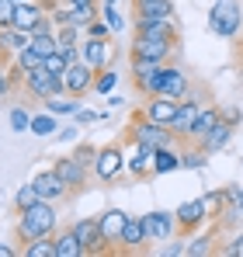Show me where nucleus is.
Masks as SVG:
<instances>
[{"label": "nucleus", "instance_id": "obj_1", "mask_svg": "<svg viewBox=\"0 0 243 257\" xmlns=\"http://www.w3.org/2000/svg\"><path fill=\"white\" fill-rule=\"evenodd\" d=\"M59 226V212H56V202H35L32 209L18 212V226H14V236L18 243H32L39 236H52Z\"/></svg>", "mask_w": 243, "mask_h": 257}, {"label": "nucleus", "instance_id": "obj_2", "mask_svg": "<svg viewBox=\"0 0 243 257\" xmlns=\"http://www.w3.org/2000/svg\"><path fill=\"white\" fill-rule=\"evenodd\" d=\"M188 90H191V77H188L177 63H160V70L139 87V94H146V97H153V94H167V97H177V101H181Z\"/></svg>", "mask_w": 243, "mask_h": 257}, {"label": "nucleus", "instance_id": "obj_3", "mask_svg": "<svg viewBox=\"0 0 243 257\" xmlns=\"http://www.w3.org/2000/svg\"><path fill=\"white\" fill-rule=\"evenodd\" d=\"M208 28H212V35H219V39H226V42L240 39L243 7L236 4V0H215L212 11H208Z\"/></svg>", "mask_w": 243, "mask_h": 257}, {"label": "nucleus", "instance_id": "obj_4", "mask_svg": "<svg viewBox=\"0 0 243 257\" xmlns=\"http://www.w3.org/2000/svg\"><path fill=\"white\" fill-rule=\"evenodd\" d=\"M125 139L129 143H150V146H174L177 139H174V132L160 122H153V118H146L143 111H136L132 115V122H129V132H125Z\"/></svg>", "mask_w": 243, "mask_h": 257}, {"label": "nucleus", "instance_id": "obj_5", "mask_svg": "<svg viewBox=\"0 0 243 257\" xmlns=\"http://www.w3.org/2000/svg\"><path fill=\"white\" fill-rule=\"evenodd\" d=\"M125 171H129V167H125V146H122V143H108V146L97 150L94 177H97L101 184H115Z\"/></svg>", "mask_w": 243, "mask_h": 257}, {"label": "nucleus", "instance_id": "obj_6", "mask_svg": "<svg viewBox=\"0 0 243 257\" xmlns=\"http://www.w3.org/2000/svg\"><path fill=\"white\" fill-rule=\"evenodd\" d=\"M28 97H35V101H49V97H59V94H66V87H63V77H56V73H49L45 66H35L28 77H25V87H21Z\"/></svg>", "mask_w": 243, "mask_h": 257}, {"label": "nucleus", "instance_id": "obj_7", "mask_svg": "<svg viewBox=\"0 0 243 257\" xmlns=\"http://www.w3.org/2000/svg\"><path fill=\"white\" fill-rule=\"evenodd\" d=\"M94 77H97V70L94 66H87L83 59H73L70 66H66V73H63V87H66V94L70 97H87V94H94Z\"/></svg>", "mask_w": 243, "mask_h": 257}, {"label": "nucleus", "instance_id": "obj_8", "mask_svg": "<svg viewBox=\"0 0 243 257\" xmlns=\"http://www.w3.org/2000/svg\"><path fill=\"white\" fill-rule=\"evenodd\" d=\"M174 49H177V42H170V39H157V35H132L129 56H139V59H153V63H167Z\"/></svg>", "mask_w": 243, "mask_h": 257}, {"label": "nucleus", "instance_id": "obj_9", "mask_svg": "<svg viewBox=\"0 0 243 257\" xmlns=\"http://www.w3.org/2000/svg\"><path fill=\"white\" fill-rule=\"evenodd\" d=\"M73 233L80 236L83 254H87V257H94V254H108V250H111V247H108V240H104V233H101V226H97V215L77 219V222H73Z\"/></svg>", "mask_w": 243, "mask_h": 257}, {"label": "nucleus", "instance_id": "obj_10", "mask_svg": "<svg viewBox=\"0 0 243 257\" xmlns=\"http://www.w3.org/2000/svg\"><path fill=\"white\" fill-rule=\"evenodd\" d=\"M80 59L87 66H94V70L111 66V63H115V42H111V35H108V39H87V35H83Z\"/></svg>", "mask_w": 243, "mask_h": 257}, {"label": "nucleus", "instance_id": "obj_11", "mask_svg": "<svg viewBox=\"0 0 243 257\" xmlns=\"http://www.w3.org/2000/svg\"><path fill=\"white\" fill-rule=\"evenodd\" d=\"M32 184H35V191H39V198L42 202H63L66 195H73L70 188H66V181L59 177V174L52 171H39V174H32Z\"/></svg>", "mask_w": 243, "mask_h": 257}, {"label": "nucleus", "instance_id": "obj_12", "mask_svg": "<svg viewBox=\"0 0 243 257\" xmlns=\"http://www.w3.org/2000/svg\"><path fill=\"white\" fill-rule=\"evenodd\" d=\"M125 167L132 177H146V174L153 171V157H157V146H150V143H129L125 139Z\"/></svg>", "mask_w": 243, "mask_h": 257}, {"label": "nucleus", "instance_id": "obj_13", "mask_svg": "<svg viewBox=\"0 0 243 257\" xmlns=\"http://www.w3.org/2000/svg\"><path fill=\"white\" fill-rule=\"evenodd\" d=\"M177 233H198L205 222H208V212H205V205H202V198H188V202H181L177 205Z\"/></svg>", "mask_w": 243, "mask_h": 257}, {"label": "nucleus", "instance_id": "obj_14", "mask_svg": "<svg viewBox=\"0 0 243 257\" xmlns=\"http://www.w3.org/2000/svg\"><path fill=\"white\" fill-rule=\"evenodd\" d=\"M52 171H56L59 177H63V181H66V188H70L73 195L87 188V174H90V171L83 167V164L77 160V157H73V153H70V157H56V164H52Z\"/></svg>", "mask_w": 243, "mask_h": 257}, {"label": "nucleus", "instance_id": "obj_15", "mask_svg": "<svg viewBox=\"0 0 243 257\" xmlns=\"http://www.w3.org/2000/svg\"><path fill=\"white\" fill-rule=\"evenodd\" d=\"M177 108H181V101H177V97H167V94H153V97H146V104H143V115L170 128L174 115H177Z\"/></svg>", "mask_w": 243, "mask_h": 257}, {"label": "nucleus", "instance_id": "obj_16", "mask_svg": "<svg viewBox=\"0 0 243 257\" xmlns=\"http://www.w3.org/2000/svg\"><path fill=\"white\" fill-rule=\"evenodd\" d=\"M146 226H150V240H157V243H167L177 236V215L167 212V209L146 212Z\"/></svg>", "mask_w": 243, "mask_h": 257}, {"label": "nucleus", "instance_id": "obj_17", "mask_svg": "<svg viewBox=\"0 0 243 257\" xmlns=\"http://www.w3.org/2000/svg\"><path fill=\"white\" fill-rule=\"evenodd\" d=\"M49 11L42 7V0H18V11H14V25L11 28H18V32H35V25H39L42 18H45Z\"/></svg>", "mask_w": 243, "mask_h": 257}, {"label": "nucleus", "instance_id": "obj_18", "mask_svg": "<svg viewBox=\"0 0 243 257\" xmlns=\"http://www.w3.org/2000/svg\"><path fill=\"white\" fill-rule=\"evenodd\" d=\"M150 240V226H146V215H129L125 219V229H122V243L125 250H143Z\"/></svg>", "mask_w": 243, "mask_h": 257}, {"label": "nucleus", "instance_id": "obj_19", "mask_svg": "<svg viewBox=\"0 0 243 257\" xmlns=\"http://www.w3.org/2000/svg\"><path fill=\"white\" fill-rule=\"evenodd\" d=\"M132 21H177L174 0H150V4L132 7Z\"/></svg>", "mask_w": 243, "mask_h": 257}, {"label": "nucleus", "instance_id": "obj_20", "mask_svg": "<svg viewBox=\"0 0 243 257\" xmlns=\"http://www.w3.org/2000/svg\"><path fill=\"white\" fill-rule=\"evenodd\" d=\"M125 219H129V212H122V209H104V212L97 215V226H101V233H104V240H108V247H111V250L122 243Z\"/></svg>", "mask_w": 243, "mask_h": 257}, {"label": "nucleus", "instance_id": "obj_21", "mask_svg": "<svg viewBox=\"0 0 243 257\" xmlns=\"http://www.w3.org/2000/svg\"><path fill=\"white\" fill-rule=\"evenodd\" d=\"M233 132H236V128L229 125V122H219V125L212 128V132H208L205 139H198V146H202L208 157H212V153H222V150H226V146L233 143Z\"/></svg>", "mask_w": 243, "mask_h": 257}, {"label": "nucleus", "instance_id": "obj_22", "mask_svg": "<svg viewBox=\"0 0 243 257\" xmlns=\"http://www.w3.org/2000/svg\"><path fill=\"white\" fill-rule=\"evenodd\" d=\"M222 122V111H219V104H202V111H198V118H195V125H191V143H198L205 139L212 128Z\"/></svg>", "mask_w": 243, "mask_h": 257}, {"label": "nucleus", "instance_id": "obj_23", "mask_svg": "<svg viewBox=\"0 0 243 257\" xmlns=\"http://www.w3.org/2000/svg\"><path fill=\"white\" fill-rule=\"evenodd\" d=\"M52 240H56V257H87V254H83L80 236L73 233V226H66V229L52 233Z\"/></svg>", "mask_w": 243, "mask_h": 257}, {"label": "nucleus", "instance_id": "obj_24", "mask_svg": "<svg viewBox=\"0 0 243 257\" xmlns=\"http://www.w3.org/2000/svg\"><path fill=\"white\" fill-rule=\"evenodd\" d=\"M28 45V32H18V28H0V59H14L21 49Z\"/></svg>", "mask_w": 243, "mask_h": 257}, {"label": "nucleus", "instance_id": "obj_25", "mask_svg": "<svg viewBox=\"0 0 243 257\" xmlns=\"http://www.w3.org/2000/svg\"><path fill=\"white\" fill-rule=\"evenodd\" d=\"M174 171H181V150H177V143L157 150V157H153V171H150V174L163 177V174H174Z\"/></svg>", "mask_w": 243, "mask_h": 257}, {"label": "nucleus", "instance_id": "obj_26", "mask_svg": "<svg viewBox=\"0 0 243 257\" xmlns=\"http://www.w3.org/2000/svg\"><path fill=\"white\" fill-rule=\"evenodd\" d=\"M136 35H157V39H170L177 42V21H132Z\"/></svg>", "mask_w": 243, "mask_h": 257}, {"label": "nucleus", "instance_id": "obj_27", "mask_svg": "<svg viewBox=\"0 0 243 257\" xmlns=\"http://www.w3.org/2000/svg\"><path fill=\"white\" fill-rule=\"evenodd\" d=\"M32 136H39V139H49V136H56L59 132V115H52V111H32V128H28Z\"/></svg>", "mask_w": 243, "mask_h": 257}, {"label": "nucleus", "instance_id": "obj_28", "mask_svg": "<svg viewBox=\"0 0 243 257\" xmlns=\"http://www.w3.org/2000/svg\"><path fill=\"white\" fill-rule=\"evenodd\" d=\"M42 108L45 111H52V115H59V118H73L77 115V108H80V97H70V94H59V97H49V101H42Z\"/></svg>", "mask_w": 243, "mask_h": 257}, {"label": "nucleus", "instance_id": "obj_29", "mask_svg": "<svg viewBox=\"0 0 243 257\" xmlns=\"http://www.w3.org/2000/svg\"><path fill=\"white\" fill-rule=\"evenodd\" d=\"M202 205H205V212H208V222H212V219H222L226 205H229L226 188H212V191H205V195H202Z\"/></svg>", "mask_w": 243, "mask_h": 257}, {"label": "nucleus", "instance_id": "obj_30", "mask_svg": "<svg viewBox=\"0 0 243 257\" xmlns=\"http://www.w3.org/2000/svg\"><path fill=\"white\" fill-rule=\"evenodd\" d=\"M205 164H208V153H205L198 143H184L181 146V167L184 171H202Z\"/></svg>", "mask_w": 243, "mask_h": 257}, {"label": "nucleus", "instance_id": "obj_31", "mask_svg": "<svg viewBox=\"0 0 243 257\" xmlns=\"http://www.w3.org/2000/svg\"><path fill=\"white\" fill-rule=\"evenodd\" d=\"M129 59H132V84H136V90L160 70V63H153V59H139V56H129Z\"/></svg>", "mask_w": 243, "mask_h": 257}, {"label": "nucleus", "instance_id": "obj_32", "mask_svg": "<svg viewBox=\"0 0 243 257\" xmlns=\"http://www.w3.org/2000/svg\"><path fill=\"white\" fill-rule=\"evenodd\" d=\"M118 70L115 66H104V70H97V77H94V94H115V87H118Z\"/></svg>", "mask_w": 243, "mask_h": 257}, {"label": "nucleus", "instance_id": "obj_33", "mask_svg": "<svg viewBox=\"0 0 243 257\" xmlns=\"http://www.w3.org/2000/svg\"><path fill=\"white\" fill-rule=\"evenodd\" d=\"M28 45L39 52L42 59H45V56H52V52L59 49V42H56V32H35V35H28Z\"/></svg>", "mask_w": 243, "mask_h": 257}, {"label": "nucleus", "instance_id": "obj_34", "mask_svg": "<svg viewBox=\"0 0 243 257\" xmlns=\"http://www.w3.org/2000/svg\"><path fill=\"white\" fill-rule=\"evenodd\" d=\"M212 243H215V236H212V233H202V236L195 233V236L188 240V247H184V257H205V254H212V250H215Z\"/></svg>", "mask_w": 243, "mask_h": 257}, {"label": "nucleus", "instance_id": "obj_35", "mask_svg": "<svg viewBox=\"0 0 243 257\" xmlns=\"http://www.w3.org/2000/svg\"><path fill=\"white\" fill-rule=\"evenodd\" d=\"M21 254L25 257H56V240H52V236H39V240L25 243Z\"/></svg>", "mask_w": 243, "mask_h": 257}, {"label": "nucleus", "instance_id": "obj_36", "mask_svg": "<svg viewBox=\"0 0 243 257\" xmlns=\"http://www.w3.org/2000/svg\"><path fill=\"white\" fill-rule=\"evenodd\" d=\"M97 18H101V7L97 4H90V7H70V25H77V28H87Z\"/></svg>", "mask_w": 243, "mask_h": 257}, {"label": "nucleus", "instance_id": "obj_37", "mask_svg": "<svg viewBox=\"0 0 243 257\" xmlns=\"http://www.w3.org/2000/svg\"><path fill=\"white\" fill-rule=\"evenodd\" d=\"M101 21L111 28V35H118L122 28H125V18H122L118 4H101Z\"/></svg>", "mask_w": 243, "mask_h": 257}, {"label": "nucleus", "instance_id": "obj_38", "mask_svg": "<svg viewBox=\"0 0 243 257\" xmlns=\"http://www.w3.org/2000/svg\"><path fill=\"white\" fill-rule=\"evenodd\" d=\"M35 202H39V191H35V184H32V181H28V184H21V188L14 191V209H18V212L32 209Z\"/></svg>", "mask_w": 243, "mask_h": 257}, {"label": "nucleus", "instance_id": "obj_39", "mask_svg": "<svg viewBox=\"0 0 243 257\" xmlns=\"http://www.w3.org/2000/svg\"><path fill=\"white\" fill-rule=\"evenodd\" d=\"M7 125H11V132H28L32 128V111L28 108H11V115H7Z\"/></svg>", "mask_w": 243, "mask_h": 257}, {"label": "nucleus", "instance_id": "obj_40", "mask_svg": "<svg viewBox=\"0 0 243 257\" xmlns=\"http://www.w3.org/2000/svg\"><path fill=\"white\" fill-rule=\"evenodd\" d=\"M14 63H18V66H21L25 73H32L35 66H42V56L35 52V49H32V45H25V49H21V52L14 56Z\"/></svg>", "mask_w": 243, "mask_h": 257}, {"label": "nucleus", "instance_id": "obj_41", "mask_svg": "<svg viewBox=\"0 0 243 257\" xmlns=\"http://www.w3.org/2000/svg\"><path fill=\"white\" fill-rule=\"evenodd\" d=\"M42 66H45L49 73L63 77V73H66V66H70V59H66V52H59V49H56L52 56H45V59H42Z\"/></svg>", "mask_w": 243, "mask_h": 257}, {"label": "nucleus", "instance_id": "obj_42", "mask_svg": "<svg viewBox=\"0 0 243 257\" xmlns=\"http://www.w3.org/2000/svg\"><path fill=\"white\" fill-rule=\"evenodd\" d=\"M97 150H101V146H90V143H80V146L73 150V157H77V160H80L83 167H87V171L94 174V160H97Z\"/></svg>", "mask_w": 243, "mask_h": 257}, {"label": "nucleus", "instance_id": "obj_43", "mask_svg": "<svg viewBox=\"0 0 243 257\" xmlns=\"http://www.w3.org/2000/svg\"><path fill=\"white\" fill-rule=\"evenodd\" d=\"M14 11H18V0H0V28L14 25Z\"/></svg>", "mask_w": 243, "mask_h": 257}, {"label": "nucleus", "instance_id": "obj_44", "mask_svg": "<svg viewBox=\"0 0 243 257\" xmlns=\"http://www.w3.org/2000/svg\"><path fill=\"white\" fill-rule=\"evenodd\" d=\"M83 35H87V39H108V35H111V28L97 18V21H90V25L83 28Z\"/></svg>", "mask_w": 243, "mask_h": 257}, {"label": "nucleus", "instance_id": "obj_45", "mask_svg": "<svg viewBox=\"0 0 243 257\" xmlns=\"http://www.w3.org/2000/svg\"><path fill=\"white\" fill-rule=\"evenodd\" d=\"M219 111H222V122H229L233 128L243 122V111L236 108V104H219Z\"/></svg>", "mask_w": 243, "mask_h": 257}, {"label": "nucleus", "instance_id": "obj_46", "mask_svg": "<svg viewBox=\"0 0 243 257\" xmlns=\"http://www.w3.org/2000/svg\"><path fill=\"white\" fill-rule=\"evenodd\" d=\"M222 257H243V233H236L233 240H226V247L219 250Z\"/></svg>", "mask_w": 243, "mask_h": 257}, {"label": "nucleus", "instance_id": "obj_47", "mask_svg": "<svg viewBox=\"0 0 243 257\" xmlns=\"http://www.w3.org/2000/svg\"><path fill=\"white\" fill-rule=\"evenodd\" d=\"M97 118H101V115H97V111H94V108H77V115H73V122H77V125H90V122H97Z\"/></svg>", "mask_w": 243, "mask_h": 257}, {"label": "nucleus", "instance_id": "obj_48", "mask_svg": "<svg viewBox=\"0 0 243 257\" xmlns=\"http://www.w3.org/2000/svg\"><path fill=\"white\" fill-rule=\"evenodd\" d=\"M49 18L56 21V28H63V25H70V7L63 4V7H56V11H49Z\"/></svg>", "mask_w": 243, "mask_h": 257}, {"label": "nucleus", "instance_id": "obj_49", "mask_svg": "<svg viewBox=\"0 0 243 257\" xmlns=\"http://www.w3.org/2000/svg\"><path fill=\"white\" fill-rule=\"evenodd\" d=\"M14 90V84H11V77H7V63H0V97H7Z\"/></svg>", "mask_w": 243, "mask_h": 257}, {"label": "nucleus", "instance_id": "obj_50", "mask_svg": "<svg viewBox=\"0 0 243 257\" xmlns=\"http://www.w3.org/2000/svg\"><path fill=\"white\" fill-rule=\"evenodd\" d=\"M184 247H188V240H170V247L163 250V257H184Z\"/></svg>", "mask_w": 243, "mask_h": 257}, {"label": "nucleus", "instance_id": "obj_51", "mask_svg": "<svg viewBox=\"0 0 243 257\" xmlns=\"http://www.w3.org/2000/svg\"><path fill=\"white\" fill-rule=\"evenodd\" d=\"M66 7H90V4H97V0H63Z\"/></svg>", "mask_w": 243, "mask_h": 257}, {"label": "nucleus", "instance_id": "obj_52", "mask_svg": "<svg viewBox=\"0 0 243 257\" xmlns=\"http://www.w3.org/2000/svg\"><path fill=\"white\" fill-rule=\"evenodd\" d=\"M11 254H18V250H14L11 243H0V257H11Z\"/></svg>", "mask_w": 243, "mask_h": 257}, {"label": "nucleus", "instance_id": "obj_53", "mask_svg": "<svg viewBox=\"0 0 243 257\" xmlns=\"http://www.w3.org/2000/svg\"><path fill=\"white\" fill-rule=\"evenodd\" d=\"M236 209L243 212V188H240V198H236Z\"/></svg>", "mask_w": 243, "mask_h": 257}, {"label": "nucleus", "instance_id": "obj_54", "mask_svg": "<svg viewBox=\"0 0 243 257\" xmlns=\"http://www.w3.org/2000/svg\"><path fill=\"white\" fill-rule=\"evenodd\" d=\"M97 4H118V0H97Z\"/></svg>", "mask_w": 243, "mask_h": 257}]
</instances>
